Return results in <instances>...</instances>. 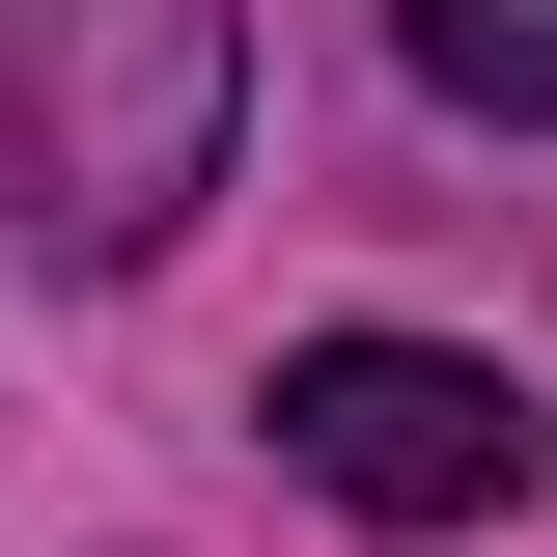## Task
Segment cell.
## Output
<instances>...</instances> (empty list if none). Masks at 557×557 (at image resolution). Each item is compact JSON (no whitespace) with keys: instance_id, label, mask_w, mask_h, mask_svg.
I'll return each instance as SVG.
<instances>
[{"instance_id":"cell-1","label":"cell","mask_w":557,"mask_h":557,"mask_svg":"<svg viewBox=\"0 0 557 557\" xmlns=\"http://www.w3.org/2000/svg\"><path fill=\"white\" fill-rule=\"evenodd\" d=\"M251 139V0H0V223L168 251Z\"/></svg>"},{"instance_id":"cell-2","label":"cell","mask_w":557,"mask_h":557,"mask_svg":"<svg viewBox=\"0 0 557 557\" xmlns=\"http://www.w3.org/2000/svg\"><path fill=\"white\" fill-rule=\"evenodd\" d=\"M530 446H557V418L502 391L474 335H307V362H278V474L362 502V530H502Z\"/></svg>"},{"instance_id":"cell-3","label":"cell","mask_w":557,"mask_h":557,"mask_svg":"<svg viewBox=\"0 0 557 557\" xmlns=\"http://www.w3.org/2000/svg\"><path fill=\"white\" fill-rule=\"evenodd\" d=\"M391 57L446 84V112H502V139H557V0H391Z\"/></svg>"}]
</instances>
